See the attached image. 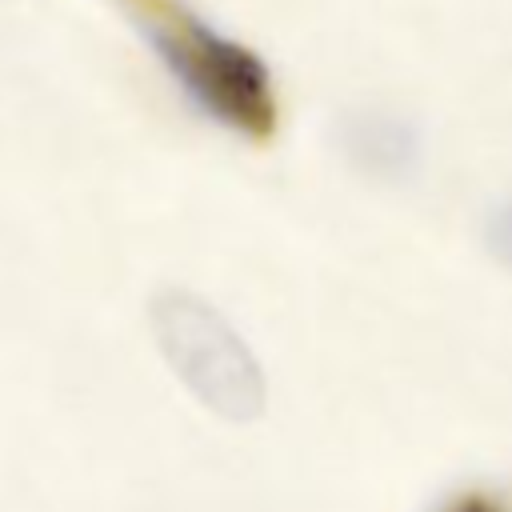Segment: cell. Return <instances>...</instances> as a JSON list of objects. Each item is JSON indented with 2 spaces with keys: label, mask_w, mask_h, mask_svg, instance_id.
Here are the masks:
<instances>
[{
  "label": "cell",
  "mask_w": 512,
  "mask_h": 512,
  "mask_svg": "<svg viewBox=\"0 0 512 512\" xmlns=\"http://www.w3.org/2000/svg\"><path fill=\"white\" fill-rule=\"evenodd\" d=\"M444 512H500L492 500H484V496H460L456 504H448Z\"/></svg>",
  "instance_id": "obj_5"
},
{
  "label": "cell",
  "mask_w": 512,
  "mask_h": 512,
  "mask_svg": "<svg viewBox=\"0 0 512 512\" xmlns=\"http://www.w3.org/2000/svg\"><path fill=\"white\" fill-rule=\"evenodd\" d=\"M140 36L184 96L228 132L264 140L276 132V88L268 64L176 0H128Z\"/></svg>",
  "instance_id": "obj_1"
},
{
  "label": "cell",
  "mask_w": 512,
  "mask_h": 512,
  "mask_svg": "<svg viewBox=\"0 0 512 512\" xmlns=\"http://www.w3.org/2000/svg\"><path fill=\"white\" fill-rule=\"evenodd\" d=\"M484 248L492 252L496 264H504L512 272V196L500 200L488 216H484Z\"/></svg>",
  "instance_id": "obj_4"
},
{
  "label": "cell",
  "mask_w": 512,
  "mask_h": 512,
  "mask_svg": "<svg viewBox=\"0 0 512 512\" xmlns=\"http://www.w3.org/2000/svg\"><path fill=\"white\" fill-rule=\"evenodd\" d=\"M336 144L356 172L380 184H408L424 164L420 128L392 108H348L336 124Z\"/></svg>",
  "instance_id": "obj_3"
},
{
  "label": "cell",
  "mask_w": 512,
  "mask_h": 512,
  "mask_svg": "<svg viewBox=\"0 0 512 512\" xmlns=\"http://www.w3.org/2000/svg\"><path fill=\"white\" fill-rule=\"evenodd\" d=\"M148 324L164 364L216 416L248 424L264 412V372L244 336L196 292L164 288L148 304Z\"/></svg>",
  "instance_id": "obj_2"
}]
</instances>
